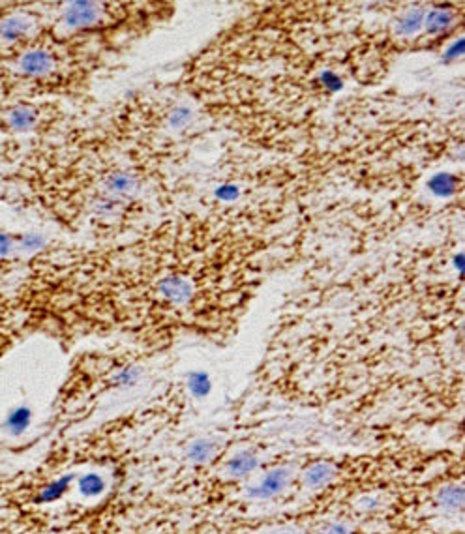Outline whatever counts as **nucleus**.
<instances>
[{
	"label": "nucleus",
	"mask_w": 465,
	"mask_h": 534,
	"mask_svg": "<svg viewBox=\"0 0 465 534\" xmlns=\"http://www.w3.org/2000/svg\"><path fill=\"white\" fill-rule=\"evenodd\" d=\"M289 484V471L288 469H272V471H268L257 486L250 487V491L248 495L252 497V499H272L276 495H280Z\"/></svg>",
	"instance_id": "7ed1b4c3"
},
{
	"label": "nucleus",
	"mask_w": 465,
	"mask_h": 534,
	"mask_svg": "<svg viewBox=\"0 0 465 534\" xmlns=\"http://www.w3.org/2000/svg\"><path fill=\"white\" fill-rule=\"evenodd\" d=\"M28 424H30V412L25 411V409H19V411H15L10 414V418H8V422H6V427H8V432L12 433V435L19 437V435L25 433Z\"/></svg>",
	"instance_id": "9d476101"
},
{
	"label": "nucleus",
	"mask_w": 465,
	"mask_h": 534,
	"mask_svg": "<svg viewBox=\"0 0 465 534\" xmlns=\"http://www.w3.org/2000/svg\"><path fill=\"white\" fill-rule=\"evenodd\" d=\"M439 507L445 508L448 512H458L464 507V489L462 486H448L441 489L437 495Z\"/></svg>",
	"instance_id": "1a4fd4ad"
},
{
	"label": "nucleus",
	"mask_w": 465,
	"mask_h": 534,
	"mask_svg": "<svg viewBox=\"0 0 465 534\" xmlns=\"http://www.w3.org/2000/svg\"><path fill=\"white\" fill-rule=\"evenodd\" d=\"M336 476V467L330 465V463H314L312 467L306 469L304 473V486L310 487V489H319V487H325L327 484H330Z\"/></svg>",
	"instance_id": "20e7f679"
},
{
	"label": "nucleus",
	"mask_w": 465,
	"mask_h": 534,
	"mask_svg": "<svg viewBox=\"0 0 465 534\" xmlns=\"http://www.w3.org/2000/svg\"><path fill=\"white\" fill-rule=\"evenodd\" d=\"M321 534H351V531L345 525H342V523H334V525H329V527L325 529Z\"/></svg>",
	"instance_id": "f8f14e48"
},
{
	"label": "nucleus",
	"mask_w": 465,
	"mask_h": 534,
	"mask_svg": "<svg viewBox=\"0 0 465 534\" xmlns=\"http://www.w3.org/2000/svg\"><path fill=\"white\" fill-rule=\"evenodd\" d=\"M218 452V445L210 441V438H197L193 441L192 445L188 446L186 450V458L190 459L192 463H206L216 456Z\"/></svg>",
	"instance_id": "423d86ee"
},
{
	"label": "nucleus",
	"mask_w": 465,
	"mask_h": 534,
	"mask_svg": "<svg viewBox=\"0 0 465 534\" xmlns=\"http://www.w3.org/2000/svg\"><path fill=\"white\" fill-rule=\"evenodd\" d=\"M190 388H192L193 396H205L206 392L210 390V384L206 381V377L203 373H197V375H192L190 379Z\"/></svg>",
	"instance_id": "9b49d317"
},
{
	"label": "nucleus",
	"mask_w": 465,
	"mask_h": 534,
	"mask_svg": "<svg viewBox=\"0 0 465 534\" xmlns=\"http://www.w3.org/2000/svg\"><path fill=\"white\" fill-rule=\"evenodd\" d=\"M255 467H257V456L250 450H242L227 461L226 471L232 478H240L252 473Z\"/></svg>",
	"instance_id": "39448f33"
},
{
	"label": "nucleus",
	"mask_w": 465,
	"mask_h": 534,
	"mask_svg": "<svg viewBox=\"0 0 465 534\" xmlns=\"http://www.w3.org/2000/svg\"><path fill=\"white\" fill-rule=\"evenodd\" d=\"M192 120L177 98L131 96L92 122L64 124L0 171V203L92 242L126 236L173 210Z\"/></svg>",
	"instance_id": "f257e3e1"
},
{
	"label": "nucleus",
	"mask_w": 465,
	"mask_h": 534,
	"mask_svg": "<svg viewBox=\"0 0 465 534\" xmlns=\"http://www.w3.org/2000/svg\"><path fill=\"white\" fill-rule=\"evenodd\" d=\"M72 482H74V476L72 474H66V476H62V478L55 480V482H51L49 486H45L38 495V502H55L61 497L66 495V491L72 486Z\"/></svg>",
	"instance_id": "6e6552de"
},
{
	"label": "nucleus",
	"mask_w": 465,
	"mask_h": 534,
	"mask_svg": "<svg viewBox=\"0 0 465 534\" xmlns=\"http://www.w3.org/2000/svg\"><path fill=\"white\" fill-rule=\"evenodd\" d=\"M124 49L89 36L61 34L47 21L41 34L0 53V102L81 100Z\"/></svg>",
	"instance_id": "f03ea898"
},
{
	"label": "nucleus",
	"mask_w": 465,
	"mask_h": 534,
	"mask_svg": "<svg viewBox=\"0 0 465 534\" xmlns=\"http://www.w3.org/2000/svg\"><path fill=\"white\" fill-rule=\"evenodd\" d=\"M105 478L100 473H87L77 478V491L87 499H96L105 491Z\"/></svg>",
	"instance_id": "0eeeda50"
}]
</instances>
